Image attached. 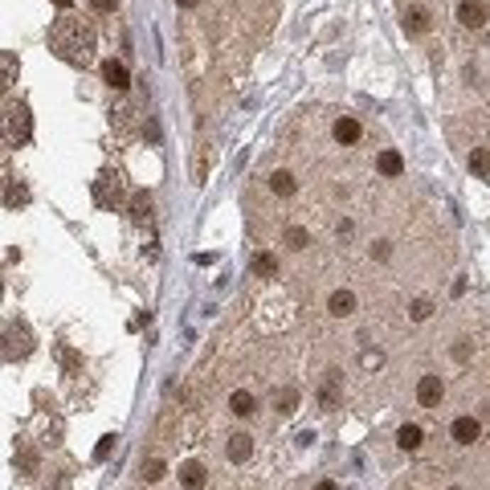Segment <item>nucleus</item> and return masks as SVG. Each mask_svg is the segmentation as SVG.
Segmentation results:
<instances>
[{
    "instance_id": "22",
    "label": "nucleus",
    "mask_w": 490,
    "mask_h": 490,
    "mask_svg": "<svg viewBox=\"0 0 490 490\" xmlns=\"http://www.w3.org/2000/svg\"><path fill=\"white\" fill-rule=\"evenodd\" d=\"M470 172L490 176V151H486V147H474V151H470Z\"/></svg>"
},
{
    "instance_id": "16",
    "label": "nucleus",
    "mask_w": 490,
    "mask_h": 490,
    "mask_svg": "<svg viewBox=\"0 0 490 490\" xmlns=\"http://www.w3.org/2000/svg\"><path fill=\"white\" fill-rule=\"evenodd\" d=\"M429 9H421V4H413V9H405V29L408 33H429Z\"/></svg>"
},
{
    "instance_id": "19",
    "label": "nucleus",
    "mask_w": 490,
    "mask_h": 490,
    "mask_svg": "<svg viewBox=\"0 0 490 490\" xmlns=\"http://www.w3.org/2000/svg\"><path fill=\"white\" fill-rule=\"evenodd\" d=\"M270 405L282 413V417H290L294 408H298V392L294 388H274V396H270Z\"/></svg>"
},
{
    "instance_id": "18",
    "label": "nucleus",
    "mask_w": 490,
    "mask_h": 490,
    "mask_svg": "<svg viewBox=\"0 0 490 490\" xmlns=\"http://www.w3.org/2000/svg\"><path fill=\"white\" fill-rule=\"evenodd\" d=\"M249 270H254V274H258V278H278V258H274V254H266V249H261V254H254V261H249Z\"/></svg>"
},
{
    "instance_id": "14",
    "label": "nucleus",
    "mask_w": 490,
    "mask_h": 490,
    "mask_svg": "<svg viewBox=\"0 0 490 490\" xmlns=\"http://www.w3.org/2000/svg\"><path fill=\"white\" fill-rule=\"evenodd\" d=\"M266 188H270L274 196H294V188H298V184H294V176L286 172V168H278V172H270V176H266Z\"/></svg>"
},
{
    "instance_id": "3",
    "label": "nucleus",
    "mask_w": 490,
    "mask_h": 490,
    "mask_svg": "<svg viewBox=\"0 0 490 490\" xmlns=\"http://www.w3.org/2000/svg\"><path fill=\"white\" fill-rule=\"evenodd\" d=\"M33 352V335L25 323H9L4 327V359L13 364V359H25Z\"/></svg>"
},
{
    "instance_id": "9",
    "label": "nucleus",
    "mask_w": 490,
    "mask_h": 490,
    "mask_svg": "<svg viewBox=\"0 0 490 490\" xmlns=\"http://www.w3.org/2000/svg\"><path fill=\"white\" fill-rule=\"evenodd\" d=\"M331 135H335V143L352 147V143L364 139V127H359V119H352V114H339V119H335V127H331Z\"/></svg>"
},
{
    "instance_id": "21",
    "label": "nucleus",
    "mask_w": 490,
    "mask_h": 490,
    "mask_svg": "<svg viewBox=\"0 0 490 490\" xmlns=\"http://www.w3.org/2000/svg\"><path fill=\"white\" fill-rule=\"evenodd\" d=\"M282 241L290 245V249H298V254H303V249H307V245H310V229H303V225H290V229H286V237H282Z\"/></svg>"
},
{
    "instance_id": "6",
    "label": "nucleus",
    "mask_w": 490,
    "mask_h": 490,
    "mask_svg": "<svg viewBox=\"0 0 490 490\" xmlns=\"http://www.w3.org/2000/svg\"><path fill=\"white\" fill-rule=\"evenodd\" d=\"M225 457L233 462V466H245V462L254 457V437H249V433H229V441H225Z\"/></svg>"
},
{
    "instance_id": "15",
    "label": "nucleus",
    "mask_w": 490,
    "mask_h": 490,
    "mask_svg": "<svg viewBox=\"0 0 490 490\" xmlns=\"http://www.w3.org/2000/svg\"><path fill=\"white\" fill-rule=\"evenodd\" d=\"M376 168H380V176H388V180H396V176H405V160H401V151H380V160H376Z\"/></svg>"
},
{
    "instance_id": "24",
    "label": "nucleus",
    "mask_w": 490,
    "mask_h": 490,
    "mask_svg": "<svg viewBox=\"0 0 490 490\" xmlns=\"http://www.w3.org/2000/svg\"><path fill=\"white\" fill-rule=\"evenodd\" d=\"M25 200H29V192H25L21 184H13V180H9V192H4V205L13 209V205H25Z\"/></svg>"
},
{
    "instance_id": "29",
    "label": "nucleus",
    "mask_w": 490,
    "mask_h": 490,
    "mask_svg": "<svg viewBox=\"0 0 490 490\" xmlns=\"http://www.w3.org/2000/svg\"><path fill=\"white\" fill-rule=\"evenodd\" d=\"M380 364H384V356H380V352H364V368H368V372H376Z\"/></svg>"
},
{
    "instance_id": "25",
    "label": "nucleus",
    "mask_w": 490,
    "mask_h": 490,
    "mask_svg": "<svg viewBox=\"0 0 490 490\" xmlns=\"http://www.w3.org/2000/svg\"><path fill=\"white\" fill-rule=\"evenodd\" d=\"M160 478H163V462H160V457L143 462V482H160Z\"/></svg>"
},
{
    "instance_id": "33",
    "label": "nucleus",
    "mask_w": 490,
    "mask_h": 490,
    "mask_svg": "<svg viewBox=\"0 0 490 490\" xmlns=\"http://www.w3.org/2000/svg\"><path fill=\"white\" fill-rule=\"evenodd\" d=\"M180 9H196V4H200V0H176Z\"/></svg>"
},
{
    "instance_id": "1",
    "label": "nucleus",
    "mask_w": 490,
    "mask_h": 490,
    "mask_svg": "<svg viewBox=\"0 0 490 490\" xmlns=\"http://www.w3.org/2000/svg\"><path fill=\"white\" fill-rule=\"evenodd\" d=\"M49 41L58 49V58H65L70 65H90V58H94V37L82 29L78 21H70V16L53 25Z\"/></svg>"
},
{
    "instance_id": "13",
    "label": "nucleus",
    "mask_w": 490,
    "mask_h": 490,
    "mask_svg": "<svg viewBox=\"0 0 490 490\" xmlns=\"http://www.w3.org/2000/svg\"><path fill=\"white\" fill-rule=\"evenodd\" d=\"M421 441H425L421 425H401V429H396V445H401L405 454H417V450H421Z\"/></svg>"
},
{
    "instance_id": "30",
    "label": "nucleus",
    "mask_w": 490,
    "mask_h": 490,
    "mask_svg": "<svg viewBox=\"0 0 490 490\" xmlns=\"http://www.w3.org/2000/svg\"><path fill=\"white\" fill-rule=\"evenodd\" d=\"M454 359H457V364H466V359H470V343H457V347H454Z\"/></svg>"
},
{
    "instance_id": "2",
    "label": "nucleus",
    "mask_w": 490,
    "mask_h": 490,
    "mask_svg": "<svg viewBox=\"0 0 490 490\" xmlns=\"http://www.w3.org/2000/svg\"><path fill=\"white\" fill-rule=\"evenodd\" d=\"M29 131H33L29 107H25V102H9V111H4V135H9L13 143H25Z\"/></svg>"
},
{
    "instance_id": "27",
    "label": "nucleus",
    "mask_w": 490,
    "mask_h": 490,
    "mask_svg": "<svg viewBox=\"0 0 490 490\" xmlns=\"http://www.w3.org/2000/svg\"><path fill=\"white\" fill-rule=\"evenodd\" d=\"M335 237H339V241L356 237V221H339V225H335Z\"/></svg>"
},
{
    "instance_id": "26",
    "label": "nucleus",
    "mask_w": 490,
    "mask_h": 490,
    "mask_svg": "<svg viewBox=\"0 0 490 490\" xmlns=\"http://www.w3.org/2000/svg\"><path fill=\"white\" fill-rule=\"evenodd\" d=\"M114 445H119V437H114V433H107V437L98 441V450H94V457H98V462H107V457L114 454Z\"/></svg>"
},
{
    "instance_id": "32",
    "label": "nucleus",
    "mask_w": 490,
    "mask_h": 490,
    "mask_svg": "<svg viewBox=\"0 0 490 490\" xmlns=\"http://www.w3.org/2000/svg\"><path fill=\"white\" fill-rule=\"evenodd\" d=\"M90 4H94L98 13H114V0H90Z\"/></svg>"
},
{
    "instance_id": "34",
    "label": "nucleus",
    "mask_w": 490,
    "mask_h": 490,
    "mask_svg": "<svg viewBox=\"0 0 490 490\" xmlns=\"http://www.w3.org/2000/svg\"><path fill=\"white\" fill-rule=\"evenodd\" d=\"M53 4H58V9H70V0H53Z\"/></svg>"
},
{
    "instance_id": "11",
    "label": "nucleus",
    "mask_w": 490,
    "mask_h": 490,
    "mask_svg": "<svg viewBox=\"0 0 490 490\" xmlns=\"http://www.w3.org/2000/svg\"><path fill=\"white\" fill-rule=\"evenodd\" d=\"M229 413H233V417H254V413H258V401H254V392L233 388V392H229Z\"/></svg>"
},
{
    "instance_id": "23",
    "label": "nucleus",
    "mask_w": 490,
    "mask_h": 490,
    "mask_svg": "<svg viewBox=\"0 0 490 490\" xmlns=\"http://www.w3.org/2000/svg\"><path fill=\"white\" fill-rule=\"evenodd\" d=\"M429 315H433V303H429V298H413V307H408V319H413V323H425Z\"/></svg>"
},
{
    "instance_id": "7",
    "label": "nucleus",
    "mask_w": 490,
    "mask_h": 490,
    "mask_svg": "<svg viewBox=\"0 0 490 490\" xmlns=\"http://www.w3.org/2000/svg\"><path fill=\"white\" fill-rule=\"evenodd\" d=\"M441 396H445L441 376H421V380H417V401H421V408H437Z\"/></svg>"
},
{
    "instance_id": "28",
    "label": "nucleus",
    "mask_w": 490,
    "mask_h": 490,
    "mask_svg": "<svg viewBox=\"0 0 490 490\" xmlns=\"http://www.w3.org/2000/svg\"><path fill=\"white\" fill-rule=\"evenodd\" d=\"M16 462H21V470H25V474H37V457H33L29 450H21V457H16Z\"/></svg>"
},
{
    "instance_id": "8",
    "label": "nucleus",
    "mask_w": 490,
    "mask_h": 490,
    "mask_svg": "<svg viewBox=\"0 0 490 490\" xmlns=\"http://www.w3.org/2000/svg\"><path fill=\"white\" fill-rule=\"evenodd\" d=\"M356 294L352 290H331L327 294V315H331V319H352V315H356Z\"/></svg>"
},
{
    "instance_id": "17",
    "label": "nucleus",
    "mask_w": 490,
    "mask_h": 490,
    "mask_svg": "<svg viewBox=\"0 0 490 490\" xmlns=\"http://www.w3.org/2000/svg\"><path fill=\"white\" fill-rule=\"evenodd\" d=\"M180 482H184V486H205V482H209V470H205L200 462H184V466H180Z\"/></svg>"
},
{
    "instance_id": "31",
    "label": "nucleus",
    "mask_w": 490,
    "mask_h": 490,
    "mask_svg": "<svg viewBox=\"0 0 490 490\" xmlns=\"http://www.w3.org/2000/svg\"><path fill=\"white\" fill-rule=\"evenodd\" d=\"M13 74H16V58L13 53H4V78L13 82Z\"/></svg>"
},
{
    "instance_id": "10",
    "label": "nucleus",
    "mask_w": 490,
    "mask_h": 490,
    "mask_svg": "<svg viewBox=\"0 0 490 490\" xmlns=\"http://www.w3.org/2000/svg\"><path fill=\"white\" fill-rule=\"evenodd\" d=\"M450 437H454L457 445H474V441L482 437V425H478V417H457V421L450 425Z\"/></svg>"
},
{
    "instance_id": "4",
    "label": "nucleus",
    "mask_w": 490,
    "mask_h": 490,
    "mask_svg": "<svg viewBox=\"0 0 490 490\" xmlns=\"http://www.w3.org/2000/svg\"><path fill=\"white\" fill-rule=\"evenodd\" d=\"M94 200L102 209H114V205L123 200V180H119V172H102V176L94 180Z\"/></svg>"
},
{
    "instance_id": "12",
    "label": "nucleus",
    "mask_w": 490,
    "mask_h": 490,
    "mask_svg": "<svg viewBox=\"0 0 490 490\" xmlns=\"http://www.w3.org/2000/svg\"><path fill=\"white\" fill-rule=\"evenodd\" d=\"M102 78H107V86H111V90H127L131 86V74H127V65L123 62H102Z\"/></svg>"
},
{
    "instance_id": "20",
    "label": "nucleus",
    "mask_w": 490,
    "mask_h": 490,
    "mask_svg": "<svg viewBox=\"0 0 490 490\" xmlns=\"http://www.w3.org/2000/svg\"><path fill=\"white\" fill-rule=\"evenodd\" d=\"M127 209H131L135 221H147V217H151V192H143V188H139V192H131Z\"/></svg>"
},
{
    "instance_id": "5",
    "label": "nucleus",
    "mask_w": 490,
    "mask_h": 490,
    "mask_svg": "<svg viewBox=\"0 0 490 490\" xmlns=\"http://www.w3.org/2000/svg\"><path fill=\"white\" fill-rule=\"evenodd\" d=\"M486 21H490L486 0H462L457 4V25L462 29H486Z\"/></svg>"
}]
</instances>
